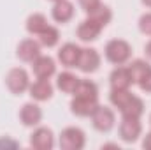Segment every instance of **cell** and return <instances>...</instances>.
Listing matches in <instances>:
<instances>
[{"instance_id": "5bb4252c", "label": "cell", "mask_w": 151, "mask_h": 150, "mask_svg": "<svg viewBox=\"0 0 151 150\" xmlns=\"http://www.w3.org/2000/svg\"><path fill=\"white\" fill-rule=\"evenodd\" d=\"M79 55H81V48L74 42H65L58 50V60L65 67H76L77 60H79Z\"/></svg>"}, {"instance_id": "9c48e42d", "label": "cell", "mask_w": 151, "mask_h": 150, "mask_svg": "<svg viewBox=\"0 0 151 150\" xmlns=\"http://www.w3.org/2000/svg\"><path fill=\"white\" fill-rule=\"evenodd\" d=\"M32 69H34V74L35 78H40V79H49L51 76L56 73V64L51 57L47 55H40L37 57L34 62H32Z\"/></svg>"}, {"instance_id": "e0dca14e", "label": "cell", "mask_w": 151, "mask_h": 150, "mask_svg": "<svg viewBox=\"0 0 151 150\" xmlns=\"http://www.w3.org/2000/svg\"><path fill=\"white\" fill-rule=\"evenodd\" d=\"M99 106V99H86V97H74L70 103V111L77 117H91L95 108Z\"/></svg>"}, {"instance_id": "ba28073f", "label": "cell", "mask_w": 151, "mask_h": 150, "mask_svg": "<svg viewBox=\"0 0 151 150\" xmlns=\"http://www.w3.org/2000/svg\"><path fill=\"white\" fill-rule=\"evenodd\" d=\"M16 55L19 60L23 62H34L37 57H40V42L35 39H23L19 44H18V50H16Z\"/></svg>"}, {"instance_id": "44dd1931", "label": "cell", "mask_w": 151, "mask_h": 150, "mask_svg": "<svg viewBox=\"0 0 151 150\" xmlns=\"http://www.w3.org/2000/svg\"><path fill=\"white\" fill-rule=\"evenodd\" d=\"M79 79H81V78H77L76 74L69 73V71H65V73L58 74L56 87H58L62 92H65V94H74L76 87H77V83H79Z\"/></svg>"}, {"instance_id": "4316f807", "label": "cell", "mask_w": 151, "mask_h": 150, "mask_svg": "<svg viewBox=\"0 0 151 150\" xmlns=\"http://www.w3.org/2000/svg\"><path fill=\"white\" fill-rule=\"evenodd\" d=\"M100 2H102V0H79V5L83 7L84 12H88V11H91L93 7H97Z\"/></svg>"}, {"instance_id": "5b68a950", "label": "cell", "mask_w": 151, "mask_h": 150, "mask_svg": "<svg viewBox=\"0 0 151 150\" xmlns=\"http://www.w3.org/2000/svg\"><path fill=\"white\" fill-rule=\"evenodd\" d=\"M90 118H91V125L97 131H100V133H109L114 127V124H116L114 111L111 108H107V106H102V104H99L95 108V111L91 113Z\"/></svg>"}, {"instance_id": "d4e9b609", "label": "cell", "mask_w": 151, "mask_h": 150, "mask_svg": "<svg viewBox=\"0 0 151 150\" xmlns=\"http://www.w3.org/2000/svg\"><path fill=\"white\" fill-rule=\"evenodd\" d=\"M139 87H141V90L142 92H146V94H151V71L148 73V74L144 76L139 83H137Z\"/></svg>"}, {"instance_id": "9a60e30c", "label": "cell", "mask_w": 151, "mask_h": 150, "mask_svg": "<svg viewBox=\"0 0 151 150\" xmlns=\"http://www.w3.org/2000/svg\"><path fill=\"white\" fill-rule=\"evenodd\" d=\"M28 92H30V97L34 101H39V103L49 101L53 97V85L49 83V79H40V78H37V81L30 83Z\"/></svg>"}, {"instance_id": "cb8c5ba5", "label": "cell", "mask_w": 151, "mask_h": 150, "mask_svg": "<svg viewBox=\"0 0 151 150\" xmlns=\"http://www.w3.org/2000/svg\"><path fill=\"white\" fill-rule=\"evenodd\" d=\"M139 30L146 36H151V12H146L139 20Z\"/></svg>"}, {"instance_id": "6da1fadb", "label": "cell", "mask_w": 151, "mask_h": 150, "mask_svg": "<svg viewBox=\"0 0 151 150\" xmlns=\"http://www.w3.org/2000/svg\"><path fill=\"white\" fill-rule=\"evenodd\" d=\"M104 55L107 62H111L114 66H123L132 57V46L125 39H111L107 41L104 48Z\"/></svg>"}, {"instance_id": "f546056e", "label": "cell", "mask_w": 151, "mask_h": 150, "mask_svg": "<svg viewBox=\"0 0 151 150\" xmlns=\"http://www.w3.org/2000/svg\"><path fill=\"white\" fill-rule=\"evenodd\" d=\"M141 2H142L146 7H151V0H141Z\"/></svg>"}, {"instance_id": "ffe728a7", "label": "cell", "mask_w": 151, "mask_h": 150, "mask_svg": "<svg viewBox=\"0 0 151 150\" xmlns=\"http://www.w3.org/2000/svg\"><path fill=\"white\" fill-rule=\"evenodd\" d=\"M47 18L44 16V14H40V12H34V14H30L28 18H27V30H28V34H32V36H39V34H42L46 28H47Z\"/></svg>"}, {"instance_id": "7a4b0ae2", "label": "cell", "mask_w": 151, "mask_h": 150, "mask_svg": "<svg viewBox=\"0 0 151 150\" xmlns=\"http://www.w3.org/2000/svg\"><path fill=\"white\" fill-rule=\"evenodd\" d=\"M60 149L63 150H83L86 145V134L79 127H65L60 133Z\"/></svg>"}, {"instance_id": "8992f818", "label": "cell", "mask_w": 151, "mask_h": 150, "mask_svg": "<svg viewBox=\"0 0 151 150\" xmlns=\"http://www.w3.org/2000/svg\"><path fill=\"white\" fill-rule=\"evenodd\" d=\"M100 62H102V57L95 48H81V55L76 67L86 74H91L100 67Z\"/></svg>"}, {"instance_id": "83f0119b", "label": "cell", "mask_w": 151, "mask_h": 150, "mask_svg": "<svg viewBox=\"0 0 151 150\" xmlns=\"http://www.w3.org/2000/svg\"><path fill=\"white\" fill-rule=\"evenodd\" d=\"M142 147L146 150H151V131L144 136V141H142Z\"/></svg>"}, {"instance_id": "52a82bcc", "label": "cell", "mask_w": 151, "mask_h": 150, "mask_svg": "<svg viewBox=\"0 0 151 150\" xmlns=\"http://www.w3.org/2000/svg\"><path fill=\"white\" fill-rule=\"evenodd\" d=\"M30 147L35 150H51L55 147V134L49 127H37L30 134Z\"/></svg>"}, {"instance_id": "603a6c76", "label": "cell", "mask_w": 151, "mask_h": 150, "mask_svg": "<svg viewBox=\"0 0 151 150\" xmlns=\"http://www.w3.org/2000/svg\"><path fill=\"white\" fill-rule=\"evenodd\" d=\"M37 37H39L40 46L53 48V46H56V44H58V41H60V32H58V28H56V27L47 25V28H46L42 34H39Z\"/></svg>"}, {"instance_id": "1f68e13d", "label": "cell", "mask_w": 151, "mask_h": 150, "mask_svg": "<svg viewBox=\"0 0 151 150\" xmlns=\"http://www.w3.org/2000/svg\"><path fill=\"white\" fill-rule=\"evenodd\" d=\"M150 120H151V117H150Z\"/></svg>"}, {"instance_id": "7c38bea8", "label": "cell", "mask_w": 151, "mask_h": 150, "mask_svg": "<svg viewBox=\"0 0 151 150\" xmlns=\"http://www.w3.org/2000/svg\"><path fill=\"white\" fill-rule=\"evenodd\" d=\"M118 110H119V113H121V117L141 118V117H142V113H144V103H142V99H141V97H137V95L130 94V95L125 99V103H123Z\"/></svg>"}, {"instance_id": "f1b7e54d", "label": "cell", "mask_w": 151, "mask_h": 150, "mask_svg": "<svg viewBox=\"0 0 151 150\" xmlns=\"http://www.w3.org/2000/svg\"><path fill=\"white\" fill-rule=\"evenodd\" d=\"M144 51H146V57H148V58L151 60V41L148 42V44H146V48H144Z\"/></svg>"}, {"instance_id": "277c9868", "label": "cell", "mask_w": 151, "mask_h": 150, "mask_svg": "<svg viewBox=\"0 0 151 150\" xmlns=\"http://www.w3.org/2000/svg\"><path fill=\"white\" fill-rule=\"evenodd\" d=\"M119 138L125 143H135L141 134H142V124L141 118H132V117H121L119 127H118Z\"/></svg>"}, {"instance_id": "3957f363", "label": "cell", "mask_w": 151, "mask_h": 150, "mask_svg": "<svg viewBox=\"0 0 151 150\" xmlns=\"http://www.w3.org/2000/svg\"><path fill=\"white\" fill-rule=\"evenodd\" d=\"M5 85L14 95H21L30 88V76L23 67H12L5 76Z\"/></svg>"}, {"instance_id": "8fae6325", "label": "cell", "mask_w": 151, "mask_h": 150, "mask_svg": "<svg viewBox=\"0 0 151 150\" xmlns=\"http://www.w3.org/2000/svg\"><path fill=\"white\" fill-rule=\"evenodd\" d=\"M109 83H111V88H114V90L130 88L134 85V79H132V74H130L128 67L116 66V69H113V73L109 76Z\"/></svg>"}, {"instance_id": "484cf974", "label": "cell", "mask_w": 151, "mask_h": 150, "mask_svg": "<svg viewBox=\"0 0 151 150\" xmlns=\"http://www.w3.org/2000/svg\"><path fill=\"white\" fill-rule=\"evenodd\" d=\"M18 147H19V143L11 140L9 136H2L0 138V149H18Z\"/></svg>"}, {"instance_id": "30bf717a", "label": "cell", "mask_w": 151, "mask_h": 150, "mask_svg": "<svg viewBox=\"0 0 151 150\" xmlns=\"http://www.w3.org/2000/svg\"><path fill=\"white\" fill-rule=\"evenodd\" d=\"M19 120L25 127H35L42 120V110L35 103H27L19 110Z\"/></svg>"}, {"instance_id": "4dcf8cb0", "label": "cell", "mask_w": 151, "mask_h": 150, "mask_svg": "<svg viewBox=\"0 0 151 150\" xmlns=\"http://www.w3.org/2000/svg\"><path fill=\"white\" fill-rule=\"evenodd\" d=\"M51 2H58V0H51Z\"/></svg>"}, {"instance_id": "2e32d148", "label": "cell", "mask_w": 151, "mask_h": 150, "mask_svg": "<svg viewBox=\"0 0 151 150\" xmlns=\"http://www.w3.org/2000/svg\"><path fill=\"white\" fill-rule=\"evenodd\" d=\"M51 16L56 23H67L74 18V5L69 0H58L55 2L51 9Z\"/></svg>"}, {"instance_id": "4fadbf2b", "label": "cell", "mask_w": 151, "mask_h": 150, "mask_svg": "<svg viewBox=\"0 0 151 150\" xmlns=\"http://www.w3.org/2000/svg\"><path fill=\"white\" fill-rule=\"evenodd\" d=\"M102 30H104V28H102L99 23H95L93 20L86 18V20L81 21L79 27H77V37L81 39L83 42H93V41L99 39V36H100Z\"/></svg>"}, {"instance_id": "ac0fdd59", "label": "cell", "mask_w": 151, "mask_h": 150, "mask_svg": "<svg viewBox=\"0 0 151 150\" xmlns=\"http://www.w3.org/2000/svg\"><path fill=\"white\" fill-rule=\"evenodd\" d=\"M86 14H88L90 20H93L95 23H99L102 28H106V27L111 23V20H113V11H111L107 5H104L102 2H100L97 7H93L91 11H88Z\"/></svg>"}, {"instance_id": "d6986e66", "label": "cell", "mask_w": 151, "mask_h": 150, "mask_svg": "<svg viewBox=\"0 0 151 150\" xmlns=\"http://www.w3.org/2000/svg\"><path fill=\"white\" fill-rule=\"evenodd\" d=\"M72 95L74 97H86V99H99V87L91 79H79Z\"/></svg>"}, {"instance_id": "7402d4cb", "label": "cell", "mask_w": 151, "mask_h": 150, "mask_svg": "<svg viewBox=\"0 0 151 150\" xmlns=\"http://www.w3.org/2000/svg\"><path fill=\"white\" fill-rule=\"evenodd\" d=\"M128 71H130V74H132L134 83H139V81L151 71V66H150V62L137 58V60H134V62L128 66Z\"/></svg>"}]
</instances>
